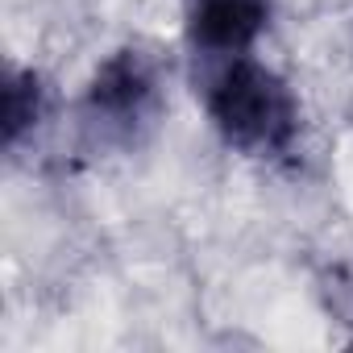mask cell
Instances as JSON below:
<instances>
[{"instance_id": "obj_1", "label": "cell", "mask_w": 353, "mask_h": 353, "mask_svg": "<svg viewBox=\"0 0 353 353\" xmlns=\"http://www.w3.org/2000/svg\"><path fill=\"white\" fill-rule=\"evenodd\" d=\"M212 129L250 158H283L299 141V100L254 54L221 59L204 83Z\"/></svg>"}, {"instance_id": "obj_2", "label": "cell", "mask_w": 353, "mask_h": 353, "mask_svg": "<svg viewBox=\"0 0 353 353\" xmlns=\"http://www.w3.org/2000/svg\"><path fill=\"white\" fill-rule=\"evenodd\" d=\"M158 104V63L145 50H117L108 54L83 96L88 121L108 137H129L137 125L150 121Z\"/></svg>"}, {"instance_id": "obj_3", "label": "cell", "mask_w": 353, "mask_h": 353, "mask_svg": "<svg viewBox=\"0 0 353 353\" xmlns=\"http://www.w3.org/2000/svg\"><path fill=\"white\" fill-rule=\"evenodd\" d=\"M266 21L270 0H192L188 5V38L212 63L250 54Z\"/></svg>"}, {"instance_id": "obj_4", "label": "cell", "mask_w": 353, "mask_h": 353, "mask_svg": "<svg viewBox=\"0 0 353 353\" xmlns=\"http://www.w3.org/2000/svg\"><path fill=\"white\" fill-rule=\"evenodd\" d=\"M46 117V83L34 71H13L5 83V141L17 145Z\"/></svg>"}]
</instances>
